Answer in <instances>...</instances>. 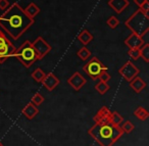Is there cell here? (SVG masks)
I'll return each instance as SVG.
<instances>
[{
    "label": "cell",
    "mask_w": 149,
    "mask_h": 146,
    "mask_svg": "<svg viewBox=\"0 0 149 146\" xmlns=\"http://www.w3.org/2000/svg\"><path fill=\"white\" fill-rule=\"evenodd\" d=\"M34 23V19L28 17L17 2L7 7V10L0 15V27L13 40H19Z\"/></svg>",
    "instance_id": "6da1fadb"
},
{
    "label": "cell",
    "mask_w": 149,
    "mask_h": 146,
    "mask_svg": "<svg viewBox=\"0 0 149 146\" xmlns=\"http://www.w3.org/2000/svg\"><path fill=\"white\" fill-rule=\"evenodd\" d=\"M88 134L100 146H112L123 135L122 128L111 125L109 122L95 124L88 131Z\"/></svg>",
    "instance_id": "7a4b0ae2"
},
{
    "label": "cell",
    "mask_w": 149,
    "mask_h": 146,
    "mask_svg": "<svg viewBox=\"0 0 149 146\" xmlns=\"http://www.w3.org/2000/svg\"><path fill=\"white\" fill-rule=\"evenodd\" d=\"M125 26L132 33L144 38L149 32V17L145 15L140 9H137L126 22Z\"/></svg>",
    "instance_id": "3957f363"
},
{
    "label": "cell",
    "mask_w": 149,
    "mask_h": 146,
    "mask_svg": "<svg viewBox=\"0 0 149 146\" xmlns=\"http://www.w3.org/2000/svg\"><path fill=\"white\" fill-rule=\"evenodd\" d=\"M13 57L17 58L19 62H22V64L25 68H31L32 64H35L37 60H40L39 55L34 49L32 42L30 40H26L19 48L15 49Z\"/></svg>",
    "instance_id": "277c9868"
},
{
    "label": "cell",
    "mask_w": 149,
    "mask_h": 146,
    "mask_svg": "<svg viewBox=\"0 0 149 146\" xmlns=\"http://www.w3.org/2000/svg\"><path fill=\"white\" fill-rule=\"evenodd\" d=\"M83 71L92 80H97L101 73H103L104 71H107V68L104 66L103 62L100 61L96 56H94L91 60H89L83 66Z\"/></svg>",
    "instance_id": "5b68a950"
},
{
    "label": "cell",
    "mask_w": 149,
    "mask_h": 146,
    "mask_svg": "<svg viewBox=\"0 0 149 146\" xmlns=\"http://www.w3.org/2000/svg\"><path fill=\"white\" fill-rule=\"evenodd\" d=\"M15 46L0 30V64H3L6 59L15 55Z\"/></svg>",
    "instance_id": "8992f818"
},
{
    "label": "cell",
    "mask_w": 149,
    "mask_h": 146,
    "mask_svg": "<svg viewBox=\"0 0 149 146\" xmlns=\"http://www.w3.org/2000/svg\"><path fill=\"white\" fill-rule=\"evenodd\" d=\"M139 73H140L139 68H137L132 61L125 62V64L120 68V70H118V74H120L127 82L132 81L135 77L138 76Z\"/></svg>",
    "instance_id": "52a82bcc"
},
{
    "label": "cell",
    "mask_w": 149,
    "mask_h": 146,
    "mask_svg": "<svg viewBox=\"0 0 149 146\" xmlns=\"http://www.w3.org/2000/svg\"><path fill=\"white\" fill-rule=\"evenodd\" d=\"M32 45H33L34 49L36 50L37 54L39 55L40 59H42L43 57H45V56L47 55V54L49 53L52 49L51 45H49L48 42L46 41L43 37H41V36H39L35 41L32 42Z\"/></svg>",
    "instance_id": "ba28073f"
},
{
    "label": "cell",
    "mask_w": 149,
    "mask_h": 146,
    "mask_svg": "<svg viewBox=\"0 0 149 146\" xmlns=\"http://www.w3.org/2000/svg\"><path fill=\"white\" fill-rule=\"evenodd\" d=\"M68 83L74 90L80 91L82 89V87H84L86 85L87 81H86V79L80 73L76 72L68 79Z\"/></svg>",
    "instance_id": "9c48e42d"
},
{
    "label": "cell",
    "mask_w": 149,
    "mask_h": 146,
    "mask_svg": "<svg viewBox=\"0 0 149 146\" xmlns=\"http://www.w3.org/2000/svg\"><path fill=\"white\" fill-rule=\"evenodd\" d=\"M145 42L146 41L144 40V38L137 35V34L132 33L128 38L125 39L124 43H125V45L128 46L130 49H132V48H140Z\"/></svg>",
    "instance_id": "30bf717a"
},
{
    "label": "cell",
    "mask_w": 149,
    "mask_h": 146,
    "mask_svg": "<svg viewBox=\"0 0 149 146\" xmlns=\"http://www.w3.org/2000/svg\"><path fill=\"white\" fill-rule=\"evenodd\" d=\"M41 83L48 91H52L59 85L60 81L54 74L49 73V74H46L45 78L43 79V81H42Z\"/></svg>",
    "instance_id": "8fae6325"
},
{
    "label": "cell",
    "mask_w": 149,
    "mask_h": 146,
    "mask_svg": "<svg viewBox=\"0 0 149 146\" xmlns=\"http://www.w3.org/2000/svg\"><path fill=\"white\" fill-rule=\"evenodd\" d=\"M107 4L114 13L120 15L130 5V2L129 0H108Z\"/></svg>",
    "instance_id": "7c38bea8"
},
{
    "label": "cell",
    "mask_w": 149,
    "mask_h": 146,
    "mask_svg": "<svg viewBox=\"0 0 149 146\" xmlns=\"http://www.w3.org/2000/svg\"><path fill=\"white\" fill-rule=\"evenodd\" d=\"M111 113L110 109L106 106H102L99 110L97 111V113L94 117V122L95 124H100V123H104V122H108L109 119V115Z\"/></svg>",
    "instance_id": "4fadbf2b"
},
{
    "label": "cell",
    "mask_w": 149,
    "mask_h": 146,
    "mask_svg": "<svg viewBox=\"0 0 149 146\" xmlns=\"http://www.w3.org/2000/svg\"><path fill=\"white\" fill-rule=\"evenodd\" d=\"M22 113L24 115V117H27L28 119H33L36 115L39 113V109L36 106L34 103L29 102L22 110Z\"/></svg>",
    "instance_id": "5bb4252c"
},
{
    "label": "cell",
    "mask_w": 149,
    "mask_h": 146,
    "mask_svg": "<svg viewBox=\"0 0 149 146\" xmlns=\"http://www.w3.org/2000/svg\"><path fill=\"white\" fill-rule=\"evenodd\" d=\"M129 84H130L131 88L133 89V91L136 93H141L146 88V82H145L142 78H140V77H138V76L135 77L132 81H130Z\"/></svg>",
    "instance_id": "9a60e30c"
},
{
    "label": "cell",
    "mask_w": 149,
    "mask_h": 146,
    "mask_svg": "<svg viewBox=\"0 0 149 146\" xmlns=\"http://www.w3.org/2000/svg\"><path fill=\"white\" fill-rule=\"evenodd\" d=\"M93 39H94L93 35H92L87 29H84L83 31L78 35V40H79L84 46H87L90 42L93 41Z\"/></svg>",
    "instance_id": "2e32d148"
},
{
    "label": "cell",
    "mask_w": 149,
    "mask_h": 146,
    "mask_svg": "<svg viewBox=\"0 0 149 146\" xmlns=\"http://www.w3.org/2000/svg\"><path fill=\"white\" fill-rule=\"evenodd\" d=\"M24 10H25V13H27L28 17H30L31 19H34V17H35L36 15H39V13H40V7L38 6V5L36 4V3L31 2L27 6V8H25Z\"/></svg>",
    "instance_id": "e0dca14e"
},
{
    "label": "cell",
    "mask_w": 149,
    "mask_h": 146,
    "mask_svg": "<svg viewBox=\"0 0 149 146\" xmlns=\"http://www.w3.org/2000/svg\"><path fill=\"white\" fill-rule=\"evenodd\" d=\"M108 122L111 125L116 126V127H120L122 123L124 122V119H123V117L118 111H111V113L109 115V119H108Z\"/></svg>",
    "instance_id": "ac0fdd59"
},
{
    "label": "cell",
    "mask_w": 149,
    "mask_h": 146,
    "mask_svg": "<svg viewBox=\"0 0 149 146\" xmlns=\"http://www.w3.org/2000/svg\"><path fill=\"white\" fill-rule=\"evenodd\" d=\"M134 115L140 121H146L149 117V112L142 106H138L134 111Z\"/></svg>",
    "instance_id": "d6986e66"
},
{
    "label": "cell",
    "mask_w": 149,
    "mask_h": 146,
    "mask_svg": "<svg viewBox=\"0 0 149 146\" xmlns=\"http://www.w3.org/2000/svg\"><path fill=\"white\" fill-rule=\"evenodd\" d=\"M31 76H32V78H33V80L35 81V82L41 83L42 81H43V79L45 78L46 74L44 73V71L42 70V68H37L33 73H32Z\"/></svg>",
    "instance_id": "ffe728a7"
},
{
    "label": "cell",
    "mask_w": 149,
    "mask_h": 146,
    "mask_svg": "<svg viewBox=\"0 0 149 146\" xmlns=\"http://www.w3.org/2000/svg\"><path fill=\"white\" fill-rule=\"evenodd\" d=\"M109 89H110V86L106 82H102V81H100V82H98L97 84L95 85V90L97 91L100 95L105 94Z\"/></svg>",
    "instance_id": "44dd1931"
},
{
    "label": "cell",
    "mask_w": 149,
    "mask_h": 146,
    "mask_svg": "<svg viewBox=\"0 0 149 146\" xmlns=\"http://www.w3.org/2000/svg\"><path fill=\"white\" fill-rule=\"evenodd\" d=\"M77 55L81 60L86 61V60L89 59V57L91 56V52H90V50L88 49L86 46H84V47H82L81 49L77 52Z\"/></svg>",
    "instance_id": "7402d4cb"
},
{
    "label": "cell",
    "mask_w": 149,
    "mask_h": 146,
    "mask_svg": "<svg viewBox=\"0 0 149 146\" xmlns=\"http://www.w3.org/2000/svg\"><path fill=\"white\" fill-rule=\"evenodd\" d=\"M140 55L146 62H149V44L145 42L140 47Z\"/></svg>",
    "instance_id": "603a6c76"
},
{
    "label": "cell",
    "mask_w": 149,
    "mask_h": 146,
    "mask_svg": "<svg viewBox=\"0 0 149 146\" xmlns=\"http://www.w3.org/2000/svg\"><path fill=\"white\" fill-rule=\"evenodd\" d=\"M122 130H123V132L124 133H127V134H129V133H131V132L133 131V130L135 129V126H134V124L132 123L131 121H125V122H123L122 123Z\"/></svg>",
    "instance_id": "cb8c5ba5"
},
{
    "label": "cell",
    "mask_w": 149,
    "mask_h": 146,
    "mask_svg": "<svg viewBox=\"0 0 149 146\" xmlns=\"http://www.w3.org/2000/svg\"><path fill=\"white\" fill-rule=\"evenodd\" d=\"M106 24H107V26L110 29H116V28H118V26L120 25V21H118L116 17L111 15V17L106 21Z\"/></svg>",
    "instance_id": "d4e9b609"
},
{
    "label": "cell",
    "mask_w": 149,
    "mask_h": 146,
    "mask_svg": "<svg viewBox=\"0 0 149 146\" xmlns=\"http://www.w3.org/2000/svg\"><path fill=\"white\" fill-rule=\"evenodd\" d=\"M128 55L133 60H138L141 57L140 55V48H132L128 51Z\"/></svg>",
    "instance_id": "484cf974"
},
{
    "label": "cell",
    "mask_w": 149,
    "mask_h": 146,
    "mask_svg": "<svg viewBox=\"0 0 149 146\" xmlns=\"http://www.w3.org/2000/svg\"><path fill=\"white\" fill-rule=\"evenodd\" d=\"M44 100H45V98H44V97L42 96L40 93H35V95H34V96L31 98V102L34 103L36 106L42 104V103L44 102Z\"/></svg>",
    "instance_id": "4316f807"
},
{
    "label": "cell",
    "mask_w": 149,
    "mask_h": 146,
    "mask_svg": "<svg viewBox=\"0 0 149 146\" xmlns=\"http://www.w3.org/2000/svg\"><path fill=\"white\" fill-rule=\"evenodd\" d=\"M110 78H111V77H110V75L108 74V72L107 71H104L103 73H101V74H100V76H99V80L100 81H102V82H106L107 83L108 81L110 80Z\"/></svg>",
    "instance_id": "83f0119b"
},
{
    "label": "cell",
    "mask_w": 149,
    "mask_h": 146,
    "mask_svg": "<svg viewBox=\"0 0 149 146\" xmlns=\"http://www.w3.org/2000/svg\"><path fill=\"white\" fill-rule=\"evenodd\" d=\"M139 9H140V10L142 11L145 15H148V13H149V1H148V0H147L145 3H143V4L139 7ZM148 17H149V15H148Z\"/></svg>",
    "instance_id": "f1b7e54d"
},
{
    "label": "cell",
    "mask_w": 149,
    "mask_h": 146,
    "mask_svg": "<svg viewBox=\"0 0 149 146\" xmlns=\"http://www.w3.org/2000/svg\"><path fill=\"white\" fill-rule=\"evenodd\" d=\"M8 6H9L8 0H0V9H1V10H4V9H6Z\"/></svg>",
    "instance_id": "f546056e"
},
{
    "label": "cell",
    "mask_w": 149,
    "mask_h": 146,
    "mask_svg": "<svg viewBox=\"0 0 149 146\" xmlns=\"http://www.w3.org/2000/svg\"><path fill=\"white\" fill-rule=\"evenodd\" d=\"M146 1H147V0H134V2L136 3V4L138 5L139 7H140L141 5L143 4V3H145V2H146Z\"/></svg>",
    "instance_id": "4dcf8cb0"
},
{
    "label": "cell",
    "mask_w": 149,
    "mask_h": 146,
    "mask_svg": "<svg viewBox=\"0 0 149 146\" xmlns=\"http://www.w3.org/2000/svg\"><path fill=\"white\" fill-rule=\"evenodd\" d=\"M0 146H3V144H2V143H1V142H0Z\"/></svg>",
    "instance_id": "1f68e13d"
}]
</instances>
